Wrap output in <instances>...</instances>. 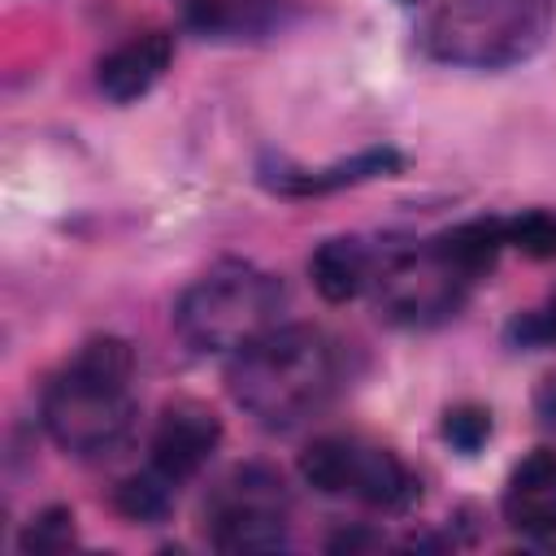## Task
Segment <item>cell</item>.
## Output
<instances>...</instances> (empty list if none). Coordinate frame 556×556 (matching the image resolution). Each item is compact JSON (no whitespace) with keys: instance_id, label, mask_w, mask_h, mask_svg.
I'll return each instance as SVG.
<instances>
[{"instance_id":"6da1fadb","label":"cell","mask_w":556,"mask_h":556,"mask_svg":"<svg viewBox=\"0 0 556 556\" xmlns=\"http://www.w3.org/2000/svg\"><path fill=\"white\" fill-rule=\"evenodd\" d=\"M348 382V352L321 326L295 321L274 326L243 352H235L226 369L230 400L269 430H291L343 391Z\"/></svg>"},{"instance_id":"8992f818","label":"cell","mask_w":556,"mask_h":556,"mask_svg":"<svg viewBox=\"0 0 556 556\" xmlns=\"http://www.w3.org/2000/svg\"><path fill=\"white\" fill-rule=\"evenodd\" d=\"M478 282L434 243L421 248H382L378 274H374V300L378 313L395 326H439L460 313Z\"/></svg>"},{"instance_id":"ac0fdd59","label":"cell","mask_w":556,"mask_h":556,"mask_svg":"<svg viewBox=\"0 0 556 556\" xmlns=\"http://www.w3.org/2000/svg\"><path fill=\"white\" fill-rule=\"evenodd\" d=\"M508 334H513L521 348L556 343V295H552L543 308H530V313H521V317L508 326Z\"/></svg>"},{"instance_id":"277c9868","label":"cell","mask_w":556,"mask_h":556,"mask_svg":"<svg viewBox=\"0 0 556 556\" xmlns=\"http://www.w3.org/2000/svg\"><path fill=\"white\" fill-rule=\"evenodd\" d=\"M287 304L282 278L248 265V261H226L195 278L178 304H174V330L187 348L195 352H243L256 343L265 330L278 326Z\"/></svg>"},{"instance_id":"7a4b0ae2","label":"cell","mask_w":556,"mask_h":556,"mask_svg":"<svg viewBox=\"0 0 556 556\" xmlns=\"http://www.w3.org/2000/svg\"><path fill=\"white\" fill-rule=\"evenodd\" d=\"M130 378H135V352L126 339L117 334L87 339L65 361V369L43 387L39 417L48 439L78 460L117 452L139 417Z\"/></svg>"},{"instance_id":"7c38bea8","label":"cell","mask_w":556,"mask_h":556,"mask_svg":"<svg viewBox=\"0 0 556 556\" xmlns=\"http://www.w3.org/2000/svg\"><path fill=\"white\" fill-rule=\"evenodd\" d=\"M378 261H382L378 248H369L356 235H343V239L317 243V252L308 256V278L321 291V300L348 304V300H356V295H365L374 287Z\"/></svg>"},{"instance_id":"8fae6325","label":"cell","mask_w":556,"mask_h":556,"mask_svg":"<svg viewBox=\"0 0 556 556\" xmlns=\"http://www.w3.org/2000/svg\"><path fill=\"white\" fill-rule=\"evenodd\" d=\"M504 521L521 534L547 539L556 534V452L534 447L521 456L504 482Z\"/></svg>"},{"instance_id":"4fadbf2b","label":"cell","mask_w":556,"mask_h":556,"mask_svg":"<svg viewBox=\"0 0 556 556\" xmlns=\"http://www.w3.org/2000/svg\"><path fill=\"white\" fill-rule=\"evenodd\" d=\"M182 22L204 39H261L287 22V0H182Z\"/></svg>"},{"instance_id":"5bb4252c","label":"cell","mask_w":556,"mask_h":556,"mask_svg":"<svg viewBox=\"0 0 556 556\" xmlns=\"http://www.w3.org/2000/svg\"><path fill=\"white\" fill-rule=\"evenodd\" d=\"M174 491H178V486H174L169 478H161V473L148 465L143 473L117 482L113 504H117L130 521H161V517L169 513V504H174Z\"/></svg>"},{"instance_id":"2e32d148","label":"cell","mask_w":556,"mask_h":556,"mask_svg":"<svg viewBox=\"0 0 556 556\" xmlns=\"http://www.w3.org/2000/svg\"><path fill=\"white\" fill-rule=\"evenodd\" d=\"M70 543H74V513L61 508V504L56 508H43L22 530V552L26 556H52V552H65Z\"/></svg>"},{"instance_id":"3957f363","label":"cell","mask_w":556,"mask_h":556,"mask_svg":"<svg viewBox=\"0 0 556 556\" xmlns=\"http://www.w3.org/2000/svg\"><path fill=\"white\" fill-rule=\"evenodd\" d=\"M556 0H439L417 43L430 61L456 70H508L530 61L552 30Z\"/></svg>"},{"instance_id":"e0dca14e","label":"cell","mask_w":556,"mask_h":556,"mask_svg":"<svg viewBox=\"0 0 556 556\" xmlns=\"http://www.w3.org/2000/svg\"><path fill=\"white\" fill-rule=\"evenodd\" d=\"M443 439L456 447V452H478L486 439H491V413L482 408V404H456V408H447L443 413Z\"/></svg>"},{"instance_id":"9c48e42d","label":"cell","mask_w":556,"mask_h":556,"mask_svg":"<svg viewBox=\"0 0 556 556\" xmlns=\"http://www.w3.org/2000/svg\"><path fill=\"white\" fill-rule=\"evenodd\" d=\"M404 165V156L395 148H365L356 156L330 161V165H291V161H261V182L274 195H291V200H308V195H330L343 187H361L374 178H391Z\"/></svg>"},{"instance_id":"ba28073f","label":"cell","mask_w":556,"mask_h":556,"mask_svg":"<svg viewBox=\"0 0 556 556\" xmlns=\"http://www.w3.org/2000/svg\"><path fill=\"white\" fill-rule=\"evenodd\" d=\"M217 443H222L217 413L200 400H174L156 417V430H152V443H148V465L178 486V482L195 478L208 465Z\"/></svg>"},{"instance_id":"d6986e66","label":"cell","mask_w":556,"mask_h":556,"mask_svg":"<svg viewBox=\"0 0 556 556\" xmlns=\"http://www.w3.org/2000/svg\"><path fill=\"white\" fill-rule=\"evenodd\" d=\"M400 4H417V0H400Z\"/></svg>"},{"instance_id":"5b68a950","label":"cell","mask_w":556,"mask_h":556,"mask_svg":"<svg viewBox=\"0 0 556 556\" xmlns=\"http://www.w3.org/2000/svg\"><path fill=\"white\" fill-rule=\"evenodd\" d=\"M291 530V491L274 465H235L204 500V534L217 552H274Z\"/></svg>"},{"instance_id":"52a82bcc","label":"cell","mask_w":556,"mask_h":556,"mask_svg":"<svg viewBox=\"0 0 556 556\" xmlns=\"http://www.w3.org/2000/svg\"><path fill=\"white\" fill-rule=\"evenodd\" d=\"M300 478L321 495H343L382 513H404L421 500V478L391 452L365 439H317L300 456Z\"/></svg>"},{"instance_id":"9a60e30c","label":"cell","mask_w":556,"mask_h":556,"mask_svg":"<svg viewBox=\"0 0 556 556\" xmlns=\"http://www.w3.org/2000/svg\"><path fill=\"white\" fill-rule=\"evenodd\" d=\"M508 248H517L530 261H556V213L547 208H526L504 222Z\"/></svg>"},{"instance_id":"30bf717a","label":"cell","mask_w":556,"mask_h":556,"mask_svg":"<svg viewBox=\"0 0 556 556\" xmlns=\"http://www.w3.org/2000/svg\"><path fill=\"white\" fill-rule=\"evenodd\" d=\"M169 61H174V35L169 30H143V35H135V39H126L100 56L96 87L113 104H135L139 96H148L165 78Z\"/></svg>"}]
</instances>
